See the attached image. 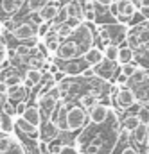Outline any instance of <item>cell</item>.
<instances>
[{
	"label": "cell",
	"instance_id": "cell-18",
	"mask_svg": "<svg viewBox=\"0 0 149 154\" xmlns=\"http://www.w3.org/2000/svg\"><path fill=\"white\" fill-rule=\"evenodd\" d=\"M103 59H104L103 48H101V47H97V45H94L92 48H88V52L83 56V61L86 63V66H88V68H94V66H95V65H99Z\"/></svg>",
	"mask_w": 149,
	"mask_h": 154
},
{
	"label": "cell",
	"instance_id": "cell-31",
	"mask_svg": "<svg viewBox=\"0 0 149 154\" xmlns=\"http://www.w3.org/2000/svg\"><path fill=\"white\" fill-rule=\"evenodd\" d=\"M83 18H84V22H88V23H97V13H95V9H92V11H84Z\"/></svg>",
	"mask_w": 149,
	"mask_h": 154
},
{
	"label": "cell",
	"instance_id": "cell-33",
	"mask_svg": "<svg viewBox=\"0 0 149 154\" xmlns=\"http://www.w3.org/2000/svg\"><path fill=\"white\" fill-rule=\"evenodd\" d=\"M27 106H29V102L27 100H24V102H18L16 104V116H22L25 113V109H27Z\"/></svg>",
	"mask_w": 149,
	"mask_h": 154
},
{
	"label": "cell",
	"instance_id": "cell-36",
	"mask_svg": "<svg viewBox=\"0 0 149 154\" xmlns=\"http://www.w3.org/2000/svg\"><path fill=\"white\" fill-rule=\"evenodd\" d=\"M97 4H101V5H104V7H110V5H113L115 4V0H95Z\"/></svg>",
	"mask_w": 149,
	"mask_h": 154
},
{
	"label": "cell",
	"instance_id": "cell-8",
	"mask_svg": "<svg viewBox=\"0 0 149 154\" xmlns=\"http://www.w3.org/2000/svg\"><path fill=\"white\" fill-rule=\"evenodd\" d=\"M0 154H27V151L14 133L0 131Z\"/></svg>",
	"mask_w": 149,
	"mask_h": 154
},
{
	"label": "cell",
	"instance_id": "cell-20",
	"mask_svg": "<svg viewBox=\"0 0 149 154\" xmlns=\"http://www.w3.org/2000/svg\"><path fill=\"white\" fill-rule=\"evenodd\" d=\"M22 116H24L27 122H31L33 125H36V127H41V125H43V118H41V113H40V108H38L36 102H29L25 113Z\"/></svg>",
	"mask_w": 149,
	"mask_h": 154
},
{
	"label": "cell",
	"instance_id": "cell-2",
	"mask_svg": "<svg viewBox=\"0 0 149 154\" xmlns=\"http://www.w3.org/2000/svg\"><path fill=\"white\" fill-rule=\"evenodd\" d=\"M95 45V32L92 29V23L83 22L70 38L63 39L61 47L58 48L54 59L56 61H72V59H81L88 48Z\"/></svg>",
	"mask_w": 149,
	"mask_h": 154
},
{
	"label": "cell",
	"instance_id": "cell-19",
	"mask_svg": "<svg viewBox=\"0 0 149 154\" xmlns=\"http://www.w3.org/2000/svg\"><path fill=\"white\" fill-rule=\"evenodd\" d=\"M41 136H40V142H47V143H50L52 140H56L59 134H61V131L58 129V125L54 124V122H45L41 127Z\"/></svg>",
	"mask_w": 149,
	"mask_h": 154
},
{
	"label": "cell",
	"instance_id": "cell-13",
	"mask_svg": "<svg viewBox=\"0 0 149 154\" xmlns=\"http://www.w3.org/2000/svg\"><path fill=\"white\" fill-rule=\"evenodd\" d=\"M13 104H18V102H24V100H27L29 102V99H31V90L22 82V84H14V86H9V91H7V95H5Z\"/></svg>",
	"mask_w": 149,
	"mask_h": 154
},
{
	"label": "cell",
	"instance_id": "cell-7",
	"mask_svg": "<svg viewBox=\"0 0 149 154\" xmlns=\"http://www.w3.org/2000/svg\"><path fill=\"white\" fill-rule=\"evenodd\" d=\"M137 104H140V102L137 100V97H135V93L131 91L129 86H120L119 93L112 99V108L117 111L119 116H124L131 108H135Z\"/></svg>",
	"mask_w": 149,
	"mask_h": 154
},
{
	"label": "cell",
	"instance_id": "cell-24",
	"mask_svg": "<svg viewBox=\"0 0 149 154\" xmlns=\"http://www.w3.org/2000/svg\"><path fill=\"white\" fill-rule=\"evenodd\" d=\"M77 102H79L86 111H90L95 104H99V102H101V99H99L97 95H94V93H84V95H81V97L77 99Z\"/></svg>",
	"mask_w": 149,
	"mask_h": 154
},
{
	"label": "cell",
	"instance_id": "cell-35",
	"mask_svg": "<svg viewBox=\"0 0 149 154\" xmlns=\"http://www.w3.org/2000/svg\"><path fill=\"white\" fill-rule=\"evenodd\" d=\"M9 91V84H5L4 81H0V97H5Z\"/></svg>",
	"mask_w": 149,
	"mask_h": 154
},
{
	"label": "cell",
	"instance_id": "cell-34",
	"mask_svg": "<svg viewBox=\"0 0 149 154\" xmlns=\"http://www.w3.org/2000/svg\"><path fill=\"white\" fill-rule=\"evenodd\" d=\"M138 13H140V16L144 18V22H149V5L138 7Z\"/></svg>",
	"mask_w": 149,
	"mask_h": 154
},
{
	"label": "cell",
	"instance_id": "cell-27",
	"mask_svg": "<svg viewBox=\"0 0 149 154\" xmlns=\"http://www.w3.org/2000/svg\"><path fill=\"white\" fill-rule=\"evenodd\" d=\"M56 31H58V36L61 38V41H63V39L70 38V36L74 34V31H75V29L72 27V25H70V23H68V22H67V23H63V25H59V27H58Z\"/></svg>",
	"mask_w": 149,
	"mask_h": 154
},
{
	"label": "cell",
	"instance_id": "cell-21",
	"mask_svg": "<svg viewBox=\"0 0 149 154\" xmlns=\"http://www.w3.org/2000/svg\"><path fill=\"white\" fill-rule=\"evenodd\" d=\"M142 122H140V116L138 113H126V115L120 118V127H124V129H129L131 133L140 125Z\"/></svg>",
	"mask_w": 149,
	"mask_h": 154
},
{
	"label": "cell",
	"instance_id": "cell-26",
	"mask_svg": "<svg viewBox=\"0 0 149 154\" xmlns=\"http://www.w3.org/2000/svg\"><path fill=\"white\" fill-rule=\"evenodd\" d=\"M103 54H104V59L117 61V57H119V47L113 45V43H108L106 47H103Z\"/></svg>",
	"mask_w": 149,
	"mask_h": 154
},
{
	"label": "cell",
	"instance_id": "cell-38",
	"mask_svg": "<svg viewBox=\"0 0 149 154\" xmlns=\"http://www.w3.org/2000/svg\"><path fill=\"white\" fill-rule=\"evenodd\" d=\"M0 68H2V63H0Z\"/></svg>",
	"mask_w": 149,
	"mask_h": 154
},
{
	"label": "cell",
	"instance_id": "cell-10",
	"mask_svg": "<svg viewBox=\"0 0 149 154\" xmlns=\"http://www.w3.org/2000/svg\"><path fill=\"white\" fill-rule=\"evenodd\" d=\"M11 36L13 39L18 43V41H27V39L38 36V25L33 22V20H25V22H18L16 27L11 31Z\"/></svg>",
	"mask_w": 149,
	"mask_h": 154
},
{
	"label": "cell",
	"instance_id": "cell-30",
	"mask_svg": "<svg viewBox=\"0 0 149 154\" xmlns=\"http://www.w3.org/2000/svg\"><path fill=\"white\" fill-rule=\"evenodd\" d=\"M58 154H81V151L75 147V143H67V145H63V149Z\"/></svg>",
	"mask_w": 149,
	"mask_h": 154
},
{
	"label": "cell",
	"instance_id": "cell-32",
	"mask_svg": "<svg viewBox=\"0 0 149 154\" xmlns=\"http://www.w3.org/2000/svg\"><path fill=\"white\" fill-rule=\"evenodd\" d=\"M138 116H140V122L142 124H149V108L147 106H142L140 109H138Z\"/></svg>",
	"mask_w": 149,
	"mask_h": 154
},
{
	"label": "cell",
	"instance_id": "cell-16",
	"mask_svg": "<svg viewBox=\"0 0 149 154\" xmlns=\"http://www.w3.org/2000/svg\"><path fill=\"white\" fill-rule=\"evenodd\" d=\"M43 43H45V47H47V50H49V54L54 57L56 56V52H58V48L61 47V38L58 36V31L56 29H52L50 27V31L45 34V38L41 39Z\"/></svg>",
	"mask_w": 149,
	"mask_h": 154
},
{
	"label": "cell",
	"instance_id": "cell-29",
	"mask_svg": "<svg viewBox=\"0 0 149 154\" xmlns=\"http://www.w3.org/2000/svg\"><path fill=\"white\" fill-rule=\"evenodd\" d=\"M115 152H117V154H142L137 147H135V145H133V142H131V143H128V145H117Z\"/></svg>",
	"mask_w": 149,
	"mask_h": 154
},
{
	"label": "cell",
	"instance_id": "cell-22",
	"mask_svg": "<svg viewBox=\"0 0 149 154\" xmlns=\"http://www.w3.org/2000/svg\"><path fill=\"white\" fill-rule=\"evenodd\" d=\"M135 50L126 43V45H122V47H119V57H117V63L119 65H126V63H131V61H135Z\"/></svg>",
	"mask_w": 149,
	"mask_h": 154
},
{
	"label": "cell",
	"instance_id": "cell-23",
	"mask_svg": "<svg viewBox=\"0 0 149 154\" xmlns=\"http://www.w3.org/2000/svg\"><path fill=\"white\" fill-rule=\"evenodd\" d=\"M14 120H16V116H11L4 111H0V131L14 133Z\"/></svg>",
	"mask_w": 149,
	"mask_h": 154
},
{
	"label": "cell",
	"instance_id": "cell-25",
	"mask_svg": "<svg viewBox=\"0 0 149 154\" xmlns=\"http://www.w3.org/2000/svg\"><path fill=\"white\" fill-rule=\"evenodd\" d=\"M50 0H27L25 5H24V11L27 14H33V13H40Z\"/></svg>",
	"mask_w": 149,
	"mask_h": 154
},
{
	"label": "cell",
	"instance_id": "cell-3",
	"mask_svg": "<svg viewBox=\"0 0 149 154\" xmlns=\"http://www.w3.org/2000/svg\"><path fill=\"white\" fill-rule=\"evenodd\" d=\"M128 31H129V25H124V23H119V22H113V23H101L97 27V38L101 39V48L106 47L108 43H113L117 47H122L126 45V38H128Z\"/></svg>",
	"mask_w": 149,
	"mask_h": 154
},
{
	"label": "cell",
	"instance_id": "cell-37",
	"mask_svg": "<svg viewBox=\"0 0 149 154\" xmlns=\"http://www.w3.org/2000/svg\"><path fill=\"white\" fill-rule=\"evenodd\" d=\"M138 7H144V5H149V0H135Z\"/></svg>",
	"mask_w": 149,
	"mask_h": 154
},
{
	"label": "cell",
	"instance_id": "cell-6",
	"mask_svg": "<svg viewBox=\"0 0 149 154\" xmlns=\"http://www.w3.org/2000/svg\"><path fill=\"white\" fill-rule=\"evenodd\" d=\"M110 11L119 23L133 25V20L138 13V5L135 0H115V4L110 5Z\"/></svg>",
	"mask_w": 149,
	"mask_h": 154
},
{
	"label": "cell",
	"instance_id": "cell-12",
	"mask_svg": "<svg viewBox=\"0 0 149 154\" xmlns=\"http://www.w3.org/2000/svg\"><path fill=\"white\" fill-rule=\"evenodd\" d=\"M110 115H112V106H108L104 102H99L88 111V122L94 124V125H101L110 118Z\"/></svg>",
	"mask_w": 149,
	"mask_h": 154
},
{
	"label": "cell",
	"instance_id": "cell-1",
	"mask_svg": "<svg viewBox=\"0 0 149 154\" xmlns=\"http://www.w3.org/2000/svg\"><path fill=\"white\" fill-rule=\"evenodd\" d=\"M119 131H120V116L112 108L110 118L101 124L88 125L75 138V147L81 154H113L119 145Z\"/></svg>",
	"mask_w": 149,
	"mask_h": 154
},
{
	"label": "cell",
	"instance_id": "cell-9",
	"mask_svg": "<svg viewBox=\"0 0 149 154\" xmlns=\"http://www.w3.org/2000/svg\"><path fill=\"white\" fill-rule=\"evenodd\" d=\"M92 72H94V75L101 77V79H104V81H108V82H115L117 75L120 74V65H119L117 61L103 59L99 65H95V66L92 68Z\"/></svg>",
	"mask_w": 149,
	"mask_h": 154
},
{
	"label": "cell",
	"instance_id": "cell-17",
	"mask_svg": "<svg viewBox=\"0 0 149 154\" xmlns=\"http://www.w3.org/2000/svg\"><path fill=\"white\" fill-rule=\"evenodd\" d=\"M45 77V70H38V68H27L25 75H24V84L29 88V90H34L38 84L43 81Z\"/></svg>",
	"mask_w": 149,
	"mask_h": 154
},
{
	"label": "cell",
	"instance_id": "cell-11",
	"mask_svg": "<svg viewBox=\"0 0 149 154\" xmlns=\"http://www.w3.org/2000/svg\"><path fill=\"white\" fill-rule=\"evenodd\" d=\"M24 9L22 0H0V23L11 18H16Z\"/></svg>",
	"mask_w": 149,
	"mask_h": 154
},
{
	"label": "cell",
	"instance_id": "cell-4",
	"mask_svg": "<svg viewBox=\"0 0 149 154\" xmlns=\"http://www.w3.org/2000/svg\"><path fill=\"white\" fill-rule=\"evenodd\" d=\"M88 125V111L77 102V100H68V136L74 140L79 136V133Z\"/></svg>",
	"mask_w": 149,
	"mask_h": 154
},
{
	"label": "cell",
	"instance_id": "cell-15",
	"mask_svg": "<svg viewBox=\"0 0 149 154\" xmlns=\"http://www.w3.org/2000/svg\"><path fill=\"white\" fill-rule=\"evenodd\" d=\"M59 9H61V4L58 2V0H50L40 13H38V18H40V22L41 23H50L56 16H58V13H59Z\"/></svg>",
	"mask_w": 149,
	"mask_h": 154
},
{
	"label": "cell",
	"instance_id": "cell-28",
	"mask_svg": "<svg viewBox=\"0 0 149 154\" xmlns=\"http://www.w3.org/2000/svg\"><path fill=\"white\" fill-rule=\"evenodd\" d=\"M140 65L137 63V59L135 61H131V63H126V65H120V72L124 74L126 77H131L135 72H137V68H138Z\"/></svg>",
	"mask_w": 149,
	"mask_h": 154
},
{
	"label": "cell",
	"instance_id": "cell-5",
	"mask_svg": "<svg viewBox=\"0 0 149 154\" xmlns=\"http://www.w3.org/2000/svg\"><path fill=\"white\" fill-rule=\"evenodd\" d=\"M142 106H149V70L138 66L137 72L128 79V84Z\"/></svg>",
	"mask_w": 149,
	"mask_h": 154
},
{
	"label": "cell",
	"instance_id": "cell-14",
	"mask_svg": "<svg viewBox=\"0 0 149 154\" xmlns=\"http://www.w3.org/2000/svg\"><path fill=\"white\" fill-rule=\"evenodd\" d=\"M14 131H20V133L27 134L33 140H40V136H41V129L36 127V125H33L31 122H27L24 116H16V120H14Z\"/></svg>",
	"mask_w": 149,
	"mask_h": 154
}]
</instances>
